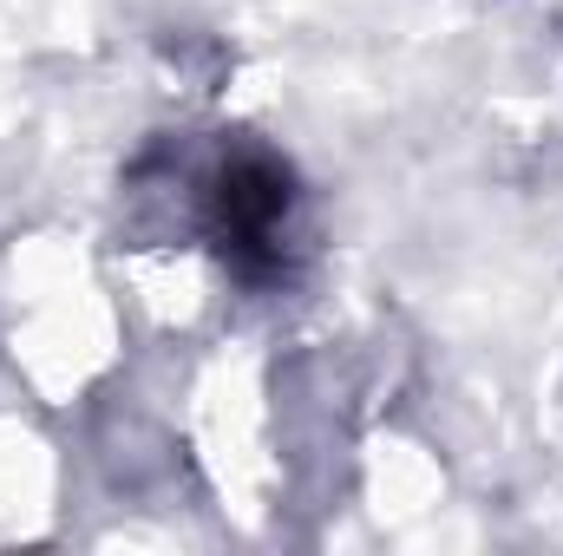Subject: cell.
Segmentation results:
<instances>
[{
	"mask_svg": "<svg viewBox=\"0 0 563 556\" xmlns=\"http://www.w3.org/2000/svg\"><path fill=\"white\" fill-rule=\"evenodd\" d=\"M301 190L276 151L243 144L210 170V243L243 281H282L295 256Z\"/></svg>",
	"mask_w": 563,
	"mask_h": 556,
	"instance_id": "6da1fadb",
	"label": "cell"
}]
</instances>
